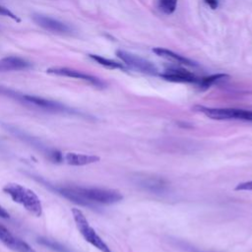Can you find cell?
<instances>
[{
	"instance_id": "1",
	"label": "cell",
	"mask_w": 252,
	"mask_h": 252,
	"mask_svg": "<svg viewBox=\"0 0 252 252\" xmlns=\"http://www.w3.org/2000/svg\"><path fill=\"white\" fill-rule=\"evenodd\" d=\"M33 176L37 181L41 182L44 186L52 192L62 196L70 202L83 207L94 209L97 208V205H111L118 203L123 199L122 194L117 190L98 187H83L76 185L60 186L51 184L43 177L35 176Z\"/></svg>"
},
{
	"instance_id": "2",
	"label": "cell",
	"mask_w": 252,
	"mask_h": 252,
	"mask_svg": "<svg viewBox=\"0 0 252 252\" xmlns=\"http://www.w3.org/2000/svg\"><path fill=\"white\" fill-rule=\"evenodd\" d=\"M0 94L8 96L10 98H13L19 101H21L23 104H26L28 106L38 108L47 112L51 113H63V114H76V115H82L80 111L69 107L61 102L45 99L38 96L33 95H26V94H20L15 91L9 90L7 88L0 87Z\"/></svg>"
},
{
	"instance_id": "3",
	"label": "cell",
	"mask_w": 252,
	"mask_h": 252,
	"mask_svg": "<svg viewBox=\"0 0 252 252\" xmlns=\"http://www.w3.org/2000/svg\"><path fill=\"white\" fill-rule=\"evenodd\" d=\"M3 192L6 193L15 203L20 204L32 215L36 217H42V201L32 189H29L19 183L10 182L4 185Z\"/></svg>"
},
{
	"instance_id": "4",
	"label": "cell",
	"mask_w": 252,
	"mask_h": 252,
	"mask_svg": "<svg viewBox=\"0 0 252 252\" xmlns=\"http://www.w3.org/2000/svg\"><path fill=\"white\" fill-rule=\"evenodd\" d=\"M2 127L7 132L12 134L13 136L17 137L18 139L22 140L26 144L31 145V147H33L36 150H38L39 152H41L50 162H51L53 164H62L64 162V153H62L56 149L48 147L41 140L26 133L22 129H19L17 126L8 124V123H4V124H2Z\"/></svg>"
},
{
	"instance_id": "5",
	"label": "cell",
	"mask_w": 252,
	"mask_h": 252,
	"mask_svg": "<svg viewBox=\"0 0 252 252\" xmlns=\"http://www.w3.org/2000/svg\"><path fill=\"white\" fill-rule=\"evenodd\" d=\"M72 216L79 232L88 243L95 246L101 252H113L109 248V246L103 241V239L97 233L95 228L90 225V223L88 222L87 218L81 210L73 208Z\"/></svg>"
},
{
	"instance_id": "6",
	"label": "cell",
	"mask_w": 252,
	"mask_h": 252,
	"mask_svg": "<svg viewBox=\"0 0 252 252\" xmlns=\"http://www.w3.org/2000/svg\"><path fill=\"white\" fill-rule=\"evenodd\" d=\"M215 120H244L252 121V111L239 108H213L197 105L194 108Z\"/></svg>"
},
{
	"instance_id": "7",
	"label": "cell",
	"mask_w": 252,
	"mask_h": 252,
	"mask_svg": "<svg viewBox=\"0 0 252 252\" xmlns=\"http://www.w3.org/2000/svg\"><path fill=\"white\" fill-rule=\"evenodd\" d=\"M47 72L49 74L55 75V76L79 79V80L88 82V83H90L91 85H93V86H95L97 88H101H101L104 87V83L101 79H99V78H97V77H95L93 75H90V74L81 72L79 70L73 69V68H68V67H51V68H49L47 70Z\"/></svg>"
},
{
	"instance_id": "8",
	"label": "cell",
	"mask_w": 252,
	"mask_h": 252,
	"mask_svg": "<svg viewBox=\"0 0 252 252\" xmlns=\"http://www.w3.org/2000/svg\"><path fill=\"white\" fill-rule=\"evenodd\" d=\"M116 55L127 65L132 67L133 69L139 70L140 72L147 73V74H152L156 75L158 73L157 67L150 61L139 57L137 55H134L132 53L126 52L124 50H117Z\"/></svg>"
},
{
	"instance_id": "9",
	"label": "cell",
	"mask_w": 252,
	"mask_h": 252,
	"mask_svg": "<svg viewBox=\"0 0 252 252\" xmlns=\"http://www.w3.org/2000/svg\"><path fill=\"white\" fill-rule=\"evenodd\" d=\"M33 21L40 26L41 28H43L46 31H49L50 33L53 34H57V35H69L72 33V28L51 17L49 16H45V15H41V14H35L33 16Z\"/></svg>"
},
{
	"instance_id": "10",
	"label": "cell",
	"mask_w": 252,
	"mask_h": 252,
	"mask_svg": "<svg viewBox=\"0 0 252 252\" xmlns=\"http://www.w3.org/2000/svg\"><path fill=\"white\" fill-rule=\"evenodd\" d=\"M0 241L15 252H36V250L31 245L14 235L2 225H0Z\"/></svg>"
},
{
	"instance_id": "11",
	"label": "cell",
	"mask_w": 252,
	"mask_h": 252,
	"mask_svg": "<svg viewBox=\"0 0 252 252\" xmlns=\"http://www.w3.org/2000/svg\"><path fill=\"white\" fill-rule=\"evenodd\" d=\"M33 68V64L20 56H6L0 59V72L26 71Z\"/></svg>"
},
{
	"instance_id": "12",
	"label": "cell",
	"mask_w": 252,
	"mask_h": 252,
	"mask_svg": "<svg viewBox=\"0 0 252 252\" xmlns=\"http://www.w3.org/2000/svg\"><path fill=\"white\" fill-rule=\"evenodd\" d=\"M101 158L96 155H86L79 153H66L64 154V164L73 167H83L100 162Z\"/></svg>"
},
{
	"instance_id": "13",
	"label": "cell",
	"mask_w": 252,
	"mask_h": 252,
	"mask_svg": "<svg viewBox=\"0 0 252 252\" xmlns=\"http://www.w3.org/2000/svg\"><path fill=\"white\" fill-rule=\"evenodd\" d=\"M164 79L177 83H198V79L194 74L183 69H170L161 75Z\"/></svg>"
},
{
	"instance_id": "14",
	"label": "cell",
	"mask_w": 252,
	"mask_h": 252,
	"mask_svg": "<svg viewBox=\"0 0 252 252\" xmlns=\"http://www.w3.org/2000/svg\"><path fill=\"white\" fill-rule=\"evenodd\" d=\"M153 51L158 54L159 56H162L164 58H167L169 60H172V61H175L176 63H180V64H185V65H188V66H196L197 64L193 61H191L190 59L186 58V57H183L182 55H179V54H176L175 53L174 51L172 50H165V49H162V48H157V49H154Z\"/></svg>"
},
{
	"instance_id": "15",
	"label": "cell",
	"mask_w": 252,
	"mask_h": 252,
	"mask_svg": "<svg viewBox=\"0 0 252 252\" xmlns=\"http://www.w3.org/2000/svg\"><path fill=\"white\" fill-rule=\"evenodd\" d=\"M38 243L52 250V251H55V252H74L72 249L68 248L67 246L63 245L62 243H60L56 240L48 238V237H39Z\"/></svg>"
},
{
	"instance_id": "16",
	"label": "cell",
	"mask_w": 252,
	"mask_h": 252,
	"mask_svg": "<svg viewBox=\"0 0 252 252\" xmlns=\"http://www.w3.org/2000/svg\"><path fill=\"white\" fill-rule=\"evenodd\" d=\"M226 79H228V75H227V74H214V75L200 79L198 84H199L200 89L205 91V90L209 89L210 87H212L213 85H215L216 83L226 80Z\"/></svg>"
},
{
	"instance_id": "17",
	"label": "cell",
	"mask_w": 252,
	"mask_h": 252,
	"mask_svg": "<svg viewBox=\"0 0 252 252\" xmlns=\"http://www.w3.org/2000/svg\"><path fill=\"white\" fill-rule=\"evenodd\" d=\"M90 58H92L93 60H95L96 62H98L100 65H102L108 69H120V70H125V67L118 62H115L113 60L110 59H106L102 56L97 55V54H90L89 55Z\"/></svg>"
},
{
	"instance_id": "18",
	"label": "cell",
	"mask_w": 252,
	"mask_h": 252,
	"mask_svg": "<svg viewBox=\"0 0 252 252\" xmlns=\"http://www.w3.org/2000/svg\"><path fill=\"white\" fill-rule=\"evenodd\" d=\"M158 4L165 14L171 15L176 11L177 0H158Z\"/></svg>"
},
{
	"instance_id": "19",
	"label": "cell",
	"mask_w": 252,
	"mask_h": 252,
	"mask_svg": "<svg viewBox=\"0 0 252 252\" xmlns=\"http://www.w3.org/2000/svg\"><path fill=\"white\" fill-rule=\"evenodd\" d=\"M0 16L8 17V18H10V19L16 21L17 23H20V22H21L20 18H19L16 14H14L11 10H9L8 8H6V7H4V6H2V5H0Z\"/></svg>"
},
{
	"instance_id": "20",
	"label": "cell",
	"mask_w": 252,
	"mask_h": 252,
	"mask_svg": "<svg viewBox=\"0 0 252 252\" xmlns=\"http://www.w3.org/2000/svg\"><path fill=\"white\" fill-rule=\"evenodd\" d=\"M235 190L236 191H252V180L241 182V183L237 184L235 187Z\"/></svg>"
},
{
	"instance_id": "21",
	"label": "cell",
	"mask_w": 252,
	"mask_h": 252,
	"mask_svg": "<svg viewBox=\"0 0 252 252\" xmlns=\"http://www.w3.org/2000/svg\"><path fill=\"white\" fill-rule=\"evenodd\" d=\"M0 218H2V219H9L10 218V214L1 206H0Z\"/></svg>"
},
{
	"instance_id": "22",
	"label": "cell",
	"mask_w": 252,
	"mask_h": 252,
	"mask_svg": "<svg viewBox=\"0 0 252 252\" xmlns=\"http://www.w3.org/2000/svg\"><path fill=\"white\" fill-rule=\"evenodd\" d=\"M205 2L212 8L216 9L218 7V0H205Z\"/></svg>"
}]
</instances>
